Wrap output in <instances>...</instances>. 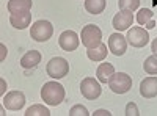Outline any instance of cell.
<instances>
[{
  "mask_svg": "<svg viewBox=\"0 0 157 116\" xmlns=\"http://www.w3.org/2000/svg\"><path fill=\"white\" fill-rule=\"evenodd\" d=\"M64 96H66L64 88L57 82H47L41 88V97L47 105L57 107L58 104H61V102L64 100Z\"/></svg>",
  "mask_w": 157,
  "mask_h": 116,
  "instance_id": "cell-1",
  "label": "cell"
},
{
  "mask_svg": "<svg viewBox=\"0 0 157 116\" xmlns=\"http://www.w3.org/2000/svg\"><path fill=\"white\" fill-rule=\"evenodd\" d=\"M52 35H54V27H52V24L49 21H36L32 25L30 36L38 43H44L50 39Z\"/></svg>",
  "mask_w": 157,
  "mask_h": 116,
  "instance_id": "cell-2",
  "label": "cell"
},
{
  "mask_svg": "<svg viewBox=\"0 0 157 116\" xmlns=\"http://www.w3.org/2000/svg\"><path fill=\"white\" fill-rule=\"evenodd\" d=\"M82 44L86 47V49H91V47H96L98 44H101V39H102V32L98 25H93V24H88L82 28Z\"/></svg>",
  "mask_w": 157,
  "mask_h": 116,
  "instance_id": "cell-3",
  "label": "cell"
},
{
  "mask_svg": "<svg viewBox=\"0 0 157 116\" xmlns=\"http://www.w3.org/2000/svg\"><path fill=\"white\" fill-rule=\"evenodd\" d=\"M109 86L113 93L124 94L132 88V79H130V75H127L124 72H115L112 75V79L109 80Z\"/></svg>",
  "mask_w": 157,
  "mask_h": 116,
  "instance_id": "cell-4",
  "label": "cell"
},
{
  "mask_svg": "<svg viewBox=\"0 0 157 116\" xmlns=\"http://www.w3.org/2000/svg\"><path fill=\"white\" fill-rule=\"evenodd\" d=\"M46 71H47V75H50L52 79H57V80L63 79L69 72V63L61 57H55L47 63Z\"/></svg>",
  "mask_w": 157,
  "mask_h": 116,
  "instance_id": "cell-5",
  "label": "cell"
},
{
  "mask_svg": "<svg viewBox=\"0 0 157 116\" xmlns=\"http://www.w3.org/2000/svg\"><path fill=\"white\" fill-rule=\"evenodd\" d=\"M80 91H82V96L88 100H94L101 96L102 93V88H101V83L99 80H96L94 77H85L80 83Z\"/></svg>",
  "mask_w": 157,
  "mask_h": 116,
  "instance_id": "cell-6",
  "label": "cell"
},
{
  "mask_svg": "<svg viewBox=\"0 0 157 116\" xmlns=\"http://www.w3.org/2000/svg\"><path fill=\"white\" fill-rule=\"evenodd\" d=\"M127 43L132 47H145L149 41V33L143 27H132L127 32Z\"/></svg>",
  "mask_w": 157,
  "mask_h": 116,
  "instance_id": "cell-7",
  "label": "cell"
},
{
  "mask_svg": "<svg viewBox=\"0 0 157 116\" xmlns=\"http://www.w3.org/2000/svg\"><path fill=\"white\" fill-rule=\"evenodd\" d=\"M58 44L60 47L64 50V52H72V50H75L78 47V44H80V39H78V36L75 32L72 30H66L63 32L58 38Z\"/></svg>",
  "mask_w": 157,
  "mask_h": 116,
  "instance_id": "cell-8",
  "label": "cell"
},
{
  "mask_svg": "<svg viewBox=\"0 0 157 116\" xmlns=\"http://www.w3.org/2000/svg\"><path fill=\"white\" fill-rule=\"evenodd\" d=\"M25 105V96L21 91H10L3 97V107L11 111H17Z\"/></svg>",
  "mask_w": 157,
  "mask_h": 116,
  "instance_id": "cell-9",
  "label": "cell"
},
{
  "mask_svg": "<svg viewBox=\"0 0 157 116\" xmlns=\"http://www.w3.org/2000/svg\"><path fill=\"white\" fill-rule=\"evenodd\" d=\"M132 24H134V14H132V11H129V9H121L113 17V28L116 32L129 30V27Z\"/></svg>",
  "mask_w": 157,
  "mask_h": 116,
  "instance_id": "cell-10",
  "label": "cell"
},
{
  "mask_svg": "<svg viewBox=\"0 0 157 116\" xmlns=\"http://www.w3.org/2000/svg\"><path fill=\"white\" fill-rule=\"evenodd\" d=\"M126 49H127L126 36H123L121 33H113V35H110V38H109V50H110L113 55H116V57L124 55Z\"/></svg>",
  "mask_w": 157,
  "mask_h": 116,
  "instance_id": "cell-11",
  "label": "cell"
},
{
  "mask_svg": "<svg viewBox=\"0 0 157 116\" xmlns=\"http://www.w3.org/2000/svg\"><path fill=\"white\" fill-rule=\"evenodd\" d=\"M140 94L145 99H152L157 96V77H146L140 83Z\"/></svg>",
  "mask_w": 157,
  "mask_h": 116,
  "instance_id": "cell-12",
  "label": "cell"
},
{
  "mask_svg": "<svg viewBox=\"0 0 157 116\" xmlns=\"http://www.w3.org/2000/svg\"><path fill=\"white\" fill-rule=\"evenodd\" d=\"M32 22V13L27 11V13H14V14L10 16V24L13 25L14 28H19V30H24L27 28Z\"/></svg>",
  "mask_w": 157,
  "mask_h": 116,
  "instance_id": "cell-13",
  "label": "cell"
},
{
  "mask_svg": "<svg viewBox=\"0 0 157 116\" xmlns=\"http://www.w3.org/2000/svg\"><path fill=\"white\" fill-rule=\"evenodd\" d=\"M32 5L33 2L32 0H8L6 3V8L11 14H14V13H27L32 9Z\"/></svg>",
  "mask_w": 157,
  "mask_h": 116,
  "instance_id": "cell-14",
  "label": "cell"
},
{
  "mask_svg": "<svg viewBox=\"0 0 157 116\" xmlns=\"http://www.w3.org/2000/svg\"><path fill=\"white\" fill-rule=\"evenodd\" d=\"M38 63H41V54L38 50H30L21 58V66L24 69H32L38 66Z\"/></svg>",
  "mask_w": 157,
  "mask_h": 116,
  "instance_id": "cell-15",
  "label": "cell"
},
{
  "mask_svg": "<svg viewBox=\"0 0 157 116\" xmlns=\"http://www.w3.org/2000/svg\"><path fill=\"white\" fill-rule=\"evenodd\" d=\"M115 74V68L112 66L110 63H102L99 64V68L96 71V77H98V80L101 83H107L110 79H112V75Z\"/></svg>",
  "mask_w": 157,
  "mask_h": 116,
  "instance_id": "cell-16",
  "label": "cell"
},
{
  "mask_svg": "<svg viewBox=\"0 0 157 116\" xmlns=\"http://www.w3.org/2000/svg\"><path fill=\"white\" fill-rule=\"evenodd\" d=\"M107 46L105 44H98L96 47H91V49H88L86 50V55H88V58L91 60V61H102V60H105V57H107Z\"/></svg>",
  "mask_w": 157,
  "mask_h": 116,
  "instance_id": "cell-17",
  "label": "cell"
},
{
  "mask_svg": "<svg viewBox=\"0 0 157 116\" xmlns=\"http://www.w3.org/2000/svg\"><path fill=\"white\" fill-rule=\"evenodd\" d=\"M152 16H154V13L148 8H143L138 11V14H137V22L140 25H145L146 28H154L155 27V22L152 21Z\"/></svg>",
  "mask_w": 157,
  "mask_h": 116,
  "instance_id": "cell-18",
  "label": "cell"
},
{
  "mask_svg": "<svg viewBox=\"0 0 157 116\" xmlns=\"http://www.w3.org/2000/svg\"><path fill=\"white\" fill-rule=\"evenodd\" d=\"M105 0H85V9L90 14H101L105 9Z\"/></svg>",
  "mask_w": 157,
  "mask_h": 116,
  "instance_id": "cell-19",
  "label": "cell"
},
{
  "mask_svg": "<svg viewBox=\"0 0 157 116\" xmlns=\"http://www.w3.org/2000/svg\"><path fill=\"white\" fill-rule=\"evenodd\" d=\"M143 69L149 75H157V55L148 57L145 60V63H143Z\"/></svg>",
  "mask_w": 157,
  "mask_h": 116,
  "instance_id": "cell-20",
  "label": "cell"
},
{
  "mask_svg": "<svg viewBox=\"0 0 157 116\" xmlns=\"http://www.w3.org/2000/svg\"><path fill=\"white\" fill-rule=\"evenodd\" d=\"M25 116H50V111L44 105L36 104V105H32L27 111H25Z\"/></svg>",
  "mask_w": 157,
  "mask_h": 116,
  "instance_id": "cell-21",
  "label": "cell"
},
{
  "mask_svg": "<svg viewBox=\"0 0 157 116\" xmlns=\"http://www.w3.org/2000/svg\"><path fill=\"white\" fill-rule=\"evenodd\" d=\"M118 6H120V9L135 11L140 6V0H118Z\"/></svg>",
  "mask_w": 157,
  "mask_h": 116,
  "instance_id": "cell-22",
  "label": "cell"
},
{
  "mask_svg": "<svg viewBox=\"0 0 157 116\" xmlns=\"http://www.w3.org/2000/svg\"><path fill=\"white\" fill-rule=\"evenodd\" d=\"M88 110L83 107V105H74L71 110H69V116H88Z\"/></svg>",
  "mask_w": 157,
  "mask_h": 116,
  "instance_id": "cell-23",
  "label": "cell"
},
{
  "mask_svg": "<svg viewBox=\"0 0 157 116\" xmlns=\"http://www.w3.org/2000/svg\"><path fill=\"white\" fill-rule=\"evenodd\" d=\"M126 114L127 116H138L140 111H138V107L135 102H129V104L126 105Z\"/></svg>",
  "mask_w": 157,
  "mask_h": 116,
  "instance_id": "cell-24",
  "label": "cell"
},
{
  "mask_svg": "<svg viewBox=\"0 0 157 116\" xmlns=\"http://www.w3.org/2000/svg\"><path fill=\"white\" fill-rule=\"evenodd\" d=\"M93 114H94V116H110L112 113H110L109 110H98V111H94Z\"/></svg>",
  "mask_w": 157,
  "mask_h": 116,
  "instance_id": "cell-25",
  "label": "cell"
},
{
  "mask_svg": "<svg viewBox=\"0 0 157 116\" xmlns=\"http://www.w3.org/2000/svg\"><path fill=\"white\" fill-rule=\"evenodd\" d=\"M151 50H152V54L154 55H157V38L152 41V44H151Z\"/></svg>",
  "mask_w": 157,
  "mask_h": 116,
  "instance_id": "cell-26",
  "label": "cell"
},
{
  "mask_svg": "<svg viewBox=\"0 0 157 116\" xmlns=\"http://www.w3.org/2000/svg\"><path fill=\"white\" fill-rule=\"evenodd\" d=\"M0 93H2V94L5 93V82L3 80H2V89H0Z\"/></svg>",
  "mask_w": 157,
  "mask_h": 116,
  "instance_id": "cell-27",
  "label": "cell"
}]
</instances>
